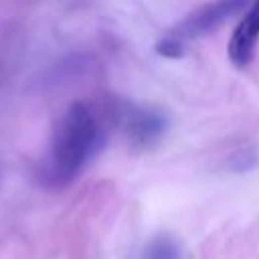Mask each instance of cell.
I'll return each instance as SVG.
<instances>
[{
	"mask_svg": "<svg viewBox=\"0 0 259 259\" xmlns=\"http://www.w3.org/2000/svg\"><path fill=\"white\" fill-rule=\"evenodd\" d=\"M255 0H212L194 12H190L186 18H182L170 34L180 38V40H192V38H202L217 28H221L231 16L237 12L249 8Z\"/></svg>",
	"mask_w": 259,
	"mask_h": 259,
	"instance_id": "2",
	"label": "cell"
},
{
	"mask_svg": "<svg viewBox=\"0 0 259 259\" xmlns=\"http://www.w3.org/2000/svg\"><path fill=\"white\" fill-rule=\"evenodd\" d=\"M170 125L168 115L158 107H136L127 113L123 132L127 144L134 150H150L154 148L166 134Z\"/></svg>",
	"mask_w": 259,
	"mask_h": 259,
	"instance_id": "3",
	"label": "cell"
},
{
	"mask_svg": "<svg viewBox=\"0 0 259 259\" xmlns=\"http://www.w3.org/2000/svg\"><path fill=\"white\" fill-rule=\"evenodd\" d=\"M257 40H259V0H255L247 8L245 16L237 24L229 40V59L237 69H245L251 65L255 57Z\"/></svg>",
	"mask_w": 259,
	"mask_h": 259,
	"instance_id": "4",
	"label": "cell"
},
{
	"mask_svg": "<svg viewBox=\"0 0 259 259\" xmlns=\"http://www.w3.org/2000/svg\"><path fill=\"white\" fill-rule=\"evenodd\" d=\"M101 130L93 111L83 103H71L55 125L51 152L45 164V180L51 186L71 184L95 156Z\"/></svg>",
	"mask_w": 259,
	"mask_h": 259,
	"instance_id": "1",
	"label": "cell"
},
{
	"mask_svg": "<svg viewBox=\"0 0 259 259\" xmlns=\"http://www.w3.org/2000/svg\"><path fill=\"white\" fill-rule=\"evenodd\" d=\"M142 259H180V245L170 235H156L144 247Z\"/></svg>",
	"mask_w": 259,
	"mask_h": 259,
	"instance_id": "5",
	"label": "cell"
},
{
	"mask_svg": "<svg viewBox=\"0 0 259 259\" xmlns=\"http://www.w3.org/2000/svg\"><path fill=\"white\" fill-rule=\"evenodd\" d=\"M156 53L160 57H166V59H182L186 49H184V40L172 36L170 32L166 36H162L158 42H156Z\"/></svg>",
	"mask_w": 259,
	"mask_h": 259,
	"instance_id": "6",
	"label": "cell"
}]
</instances>
